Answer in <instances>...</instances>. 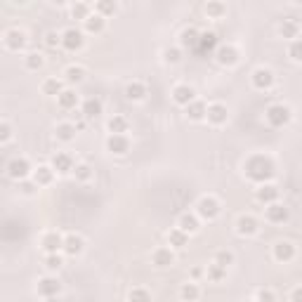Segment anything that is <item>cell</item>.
Here are the masks:
<instances>
[{
    "instance_id": "obj_23",
    "label": "cell",
    "mask_w": 302,
    "mask_h": 302,
    "mask_svg": "<svg viewBox=\"0 0 302 302\" xmlns=\"http://www.w3.org/2000/svg\"><path fill=\"white\" fill-rule=\"evenodd\" d=\"M64 250L69 255H78L83 250V239L81 236H76V234H69V236L64 239Z\"/></svg>"
},
{
    "instance_id": "obj_24",
    "label": "cell",
    "mask_w": 302,
    "mask_h": 302,
    "mask_svg": "<svg viewBox=\"0 0 302 302\" xmlns=\"http://www.w3.org/2000/svg\"><path fill=\"white\" fill-rule=\"evenodd\" d=\"M172 253L168 250V248H158L156 253H154V265L156 267H168V265H172Z\"/></svg>"
},
{
    "instance_id": "obj_47",
    "label": "cell",
    "mask_w": 302,
    "mask_h": 302,
    "mask_svg": "<svg viewBox=\"0 0 302 302\" xmlns=\"http://www.w3.org/2000/svg\"><path fill=\"white\" fill-rule=\"evenodd\" d=\"M257 302H274V293L272 290H257Z\"/></svg>"
},
{
    "instance_id": "obj_3",
    "label": "cell",
    "mask_w": 302,
    "mask_h": 302,
    "mask_svg": "<svg viewBox=\"0 0 302 302\" xmlns=\"http://www.w3.org/2000/svg\"><path fill=\"white\" fill-rule=\"evenodd\" d=\"M201 217H206V220H215L217 215H220V203L213 199V196H203L199 201V206H196Z\"/></svg>"
},
{
    "instance_id": "obj_43",
    "label": "cell",
    "mask_w": 302,
    "mask_h": 302,
    "mask_svg": "<svg viewBox=\"0 0 302 302\" xmlns=\"http://www.w3.org/2000/svg\"><path fill=\"white\" fill-rule=\"evenodd\" d=\"M26 66H28V69H41V66H43V57L41 55H38V52H31V55H28L26 57Z\"/></svg>"
},
{
    "instance_id": "obj_31",
    "label": "cell",
    "mask_w": 302,
    "mask_h": 302,
    "mask_svg": "<svg viewBox=\"0 0 302 302\" xmlns=\"http://www.w3.org/2000/svg\"><path fill=\"white\" fill-rule=\"evenodd\" d=\"M76 102H78V95H76L73 90H64L62 95H59V106L62 109H73Z\"/></svg>"
},
{
    "instance_id": "obj_22",
    "label": "cell",
    "mask_w": 302,
    "mask_h": 302,
    "mask_svg": "<svg viewBox=\"0 0 302 302\" xmlns=\"http://www.w3.org/2000/svg\"><path fill=\"white\" fill-rule=\"evenodd\" d=\"M186 116L192 118V121H201V118H206V116H208L206 104H203V102H196V99H194V102L186 106Z\"/></svg>"
},
{
    "instance_id": "obj_54",
    "label": "cell",
    "mask_w": 302,
    "mask_h": 302,
    "mask_svg": "<svg viewBox=\"0 0 302 302\" xmlns=\"http://www.w3.org/2000/svg\"><path fill=\"white\" fill-rule=\"evenodd\" d=\"M246 302H250V300H246Z\"/></svg>"
},
{
    "instance_id": "obj_37",
    "label": "cell",
    "mask_w": 302,
    "mask_h": 302,
    "mask_svg": "<svg viewBox=\"0 0 302 302\" xmlns=\"http://www.w3.org/2000/svg\"><path fill=\"white\" fill-rule=\"evenodd\" d=\"M71 14H73V19H88L90 17V7L85 5V3H78V5H73L71 7Z\"/></svg>"
},
{
    "instance_id": "obj_40",
    "label": "cell",
    "mask_w": 302,
    "mask_h": 302,
    "mask_svg": "<svg viewBox=\"0 0 302 302\" xmlns=\"http://www.w3.org/2000/svg\"><path fill=\"white\" fill-rule=\"evenodd\" d=\"M66 81L81 83L83 81V69L81 66H69V69H66Z\"/></svg>"
},
{
    "instance_id": "obj_25",
    "label": "cell",
    "mask_w": 302,
    "mask_h": 302,
    "mask_svg": "<svg viewBox=\"0 0 302 302\" xmlns=\"http://www.w3.org/2000/svg\"><path fill=\"white\" fill-rule=\"evenodd\" d=\"M281 35L283 38H297V31H300V24H297L295 19H283V24H281Z\"/></svg>"
},
{
    "instance_id": "obj_20",
    "label": "cell",
    "mask_w": 302,
    "mask_h": 302,
    "mask_svg": "<svg viewBox=\"0 0 302 302\" xmlns=\"http://www.w3.org/2000/svg\"><path fill=\"white\" fill-rule=\"evenodd\" d=\"M179 41H182V45H184V48L196 50V48H199V41H201V33L196 31V28H184Z\"/></svg>"
},
{
    "instance_id": "obj_46",
    "label": "cell",
    "mask_w": 302,
    "mask_h": 302,
    "mask_svg": "<svg viewBox=\"0 0 302 302\" xmlns=\"http://www.w3.org/2000/svg\"><path fill=\"white\" fill-rule=\"evenodd\" d=\"M165 62L168 64H177L179 62V50H175V48H168L165 50Z\"/></svg>"
},
{
    "instance_id": "obj_7",
    "label": "cell",
    "mask_w": 302,
    "mask_h": 302,
    "mask_svg": "<svg viewBox=\"0 0 302 302\" xmlns=\"http://www.w3.org/2000/svg\"><path fill=\"white\" fill-rule=\"evenodd\" d=\"M272 83H274V73H272L269 69H255L253 71V85L257 90L272 88Z\"/></svg>"
},
{
    "instance_id": "obj_34",
    "label": "cell",
    "mask_w": 302,
    "mask_h": 302,
    "mask_svg": "<svg viewBox=\"0 0 302 302\" xmlns=\"http://www.w3.org/2000/svg\"><path fill=\"white\" fill-rule=\"evenodd\" d=\"M50 182H52V168H48V165L38 168L35 170V184H50Z\"/></svg>"
},
{
    "instance_id": "obj_10",
    "label": "cell",
    "mask_w": 302,
    "mask_h": 302,
    "mask_svg": "<svg viewBox=\"0 0 302 302\" xmlns=\"http://www.w3.org/2000/svg\"><path fill=\"white\" fill-rule=\"evenodd\" d=\"M236 232H239L241 236H250V234L257 232V220L250 217V215H241L239 222H236Z\"/></svg>"
},
{
    "instance_id": "obj_35",
    "label": "cell",
    "mask_w": 302,
    "mask_h": 302,
    "mask_svg": "<svg viewBox=\"0 0 302 302\" xmlns=\"http://www.w3.org/2000/svg\"><path fill=\"white\" fill-rule=\"evenodd\" d=\"M224 276H226V269L220 267V265H210V267H208V279H210V281L220 283Z\"/></svg>"
},
{
    "instance_id": "obj_41",
    "label": "cell",
    "mask_w": 302,
    "mask_h": 302,
    "mask_svg": "<svg viewBox=\"0 0 302 302\" xmlns=\"http://www.w3.org/2000/svg\"><path fill=\"white\" fill-rule=\"evenodd\" d=\"M288 55L295 59V62H302V41H293L288 48Z\"/></svg>"
},
{
    "instance_id": "obj_15",
    "label": "cell",
    "mask_w": 302,
    "mask_h": 302,
    "mask_svg": "<svg viewBox=\"0 0 302 302\" xmlns=\"http://www.w3.org/2000/svg\"><path fill=\"white\" fill-rule=\"evenodd\" d=\"M267 220L269 222H286L288 220V208L281 206V203H272L267 208Z\"/></svg>"
},
{
    "instance_id": "obj_33",
    "label": "cell",
    "mask_w": 302,
    "mask_h": 302,
    "mask_svg": "<svg viewBox=\"0 0 302 302\" xmlns=\"http://www.w3.org/2000/svg\"><path fill=\"white\" fill-rule=\"evenodd\" d=\"M168 241H170V246H175V248H184L186 246V234L182 232V229H172L170 234H168Z\"/></svg>"
},
{
    "instance_id": "obj_42",
    "label": "cell",
    "mask_w": 302,
    "mask_h": 302,
    "mask_svg": "<svg viewBox=\"0 0 302 302\" xmlns=\"http://www.w3.org/2000/svg\"><path fill=\"white\" fill-rule=\"evenodd\" d=\"M76 179H81V182H85V179H90V175H92V170H90V165L81 163V165H76Z\"/></svg>"
},
{
    "instance_id": "obj_45",
    "label": "cell",
    "mask_w": 302,
    "mask_h": 302,
    "mask_svg": "<svg viewBox=\"0 0 302 302\" xmlns=\"http://www.w3.org/2000/svg\"><path fill=\"white\" fill-rule=\"evenodd\" d=\"M206 12L210 14V17H220V14L224 12V5H222V3H208V5H206Z\"/></svg>"
},
{
    "instance_id": "obj_21",
    "label": "cell",
    "mask_w": 302,
    "mask_h": 302,
    "mask_svg": "<svg viewBox=\"0 0 302 302\" xmlns=\"http://www.w3.org/2000/svg\"><path fill=\"white\" fill-rule=\"evenodd\" d=\"M276 196H279V189L274 184H262L257 189V201H262V203H274Z\"/></svg>"
},
{
    "instance_id": "obj_18",
    "label": "cell",
    "mask_w": 302,
    "mask_h": 302,
    "mask_svg": "<svg viewBox=\"0 0 302 302\" xmlns=\"http://www.w3.org/2000/svg\"><path fill=\"white\" fill-rule=\"evenodd\" d=\"M208 121L215 125H222L226 121V106L222 104H213V106H208Z\"/></svg>"
},
{
    "instance_id": "obj_48",
    "label": "cell",
    "mask_w": 302,
    "mask_h": 302,
    "mask_svg": "<svg viewBox=\"0 0 302 302\" xmlns=\"http://www.w3.org/2000/svg\"><path fill=\"white\" fill-rule=\"evenodd\" d=\"M48 267L50 269H59V267H62V257H59V255H50V257H48Z\"/></svg>"
},
{
    "instance_id": "obj_30",
    "label": "cell",
    "mask_w": 302,
    "mask_h": 302,
    "mask_svg": "<svg viewBox=\"0 0 302 302\" xmlns=\"http://www.w3.org/2000/svg\"><path fill=\"white\" fill-rule=\"evenodd\" d=\"M144 95H146V88L142 83H130V85L125 88V97H128V99H142Z\"/></svg>"
},
{
    "instance_id": "obj_51",
    "label": "cell",
    "mask_w": 302,
    "mask_h": 302,
    "mask_svg": "<svg viewBox=\"0 0 302 302\" xmlns=\"http://www.w3.org/2000/svg\"><path fill=\"white\" fill-rule=\"evenodd\" d=\"M35 186H38V184H31V182H21V184H19V189H21V192H24V194H33V189H35Z\"/></svg>"
},
{
    "instance_id": "obj_4",
    "label": "cell",
    "mask_w": 302,
    "mask_h": 302,
    "mask_svg": "<svg viewBox=\"0 0 302 302\" xmlns=\"http://www.w3.org/2000/svg\"><path fill=\"white\" fill-rule=\"evenodd\" d=\"M31 170V163H28L26 158H12L10 163H7V175L12 179H24Z\"/></svg>"
},
{
    "instance_id": "obj_14",
    "label": "cell",
    "mask_w": 302,
    "mask_h": 302,
    "mask_svg": "<svg viewBox=\"0 0 302 302\" xmlns=\"http://www.w3.org/2000/svg\"><path fill=\"white\" fill-rule=\"evenodd\" d=\"M217 62H220L222 66H232V64L239 62V52H236L232 45H224V48L217 50Z\"/></svg>"
},
{
    "instance_id": "obj_44",
    "label": "cell",
    "mask_w": 302,
    "mask_h": 302,
    "mask_svg": "<svg viewBox=\"0 0 302 302\" xmlns=\"http://www.w3.org/2000/svg\"><path fill=\"white\" fill-rule=\"evenodd\" d=\"M97 10L102 14H114L116 12V3H111V0H102V3H97Z\"/></svg>"
},
{
    "instance_id": "obj_29",
    "label": "cell",
    "mask_w": 302,
    "mask_h": 302,
    "mask_svg": "<svg viewBox=\"0 0 302 302\" xmlns=\"http://www.w3.org/2000/svg\"><path fill=\"white\" fill-rule=\"evenodd\" d=\"M179 229L184 234H194L199 229V220H196L194 215H182V217H179Z\"/></svg>"
},
{
    "instance_id": "obj_16",
    "label": "cell",
    "mask_w": 302,
    "mask_h": 302,
    "mask_svg": "<svg viewBox=\"0 0 302 302\" xmlns=\"http://www.w3.org/2000/svg\"><path fill=\"white\" fill-rule=\"evenodd\" d=\"M43 248H45L50 255H55L59 248H64V239H62V236H59L57 232L45 234V239H43Z\"/></svg>"
},
{
    "instance_id": "obj_11",
    "label": "cell",
    "mask_w": 302,
    "mask_h": 302,
    "mask_svg": "<svg viewBox=\"0 0 302 302\" xmlns=\"http://www.w3.org/2000/svg\"><path fill=\"white\" fill-rule=\"evenodd\" d=\"M293 255H295V248H293V243H288V241H279L274 246V257L279 262L293 260Z\"/></svg>"
},
{
    "instance_id": "obj_13",
    "label": "cell",
    "mask_w": 302,
    "mask_h": 302,
    "mask_svg": "<svg viewBox=\"0 0 302 302\" xmlns=\"http://www.w3.org/2000/svg\"><path fill=\"white\" fill-rule=\"evenodd\" d=\"M172 99H175L177 104L189 106V104L194 102V90L189 88V85H177V88L172 90Z\"/></svg>"
},
{
    "instance_id": "obj_8",
    "label": "cell",
    "mask_w": 302,
    "mask_h": 302,
    "mask_svg": "<svg viewBox=\"0 0 302 302\" xmlns=\"http://www.w3.org/2000/svg\"><path fill=\"white\" fill-rule=\"evenodd\" d=\"M215 45H217V35H215L213 31H206V33H201V41H199L196 52H199V55H210V52L215 50Z\"/></svg>"
},
{
    "instance_id": "obj_26",
    "label": "cell",
    "mask_w": 302,
    "mask_h": 302,
    "mask_svg": "<svg viewBox=\"0 0 302 302\" xmlns=\"http://www.w3.org/2000/svg\"><path fill=\"white\" fill-rule=\"evenodd\" d=\"M85 28H88L90 33H99V31H104V17L102 14H90L88 19H85Z\"/></svg>"
},
{
    "instance_id": "obj_49",
    "label": "cell",
    "mask_w": 302,
    "mask_h": 302,
    "mask_svg": "<svg viewBox=\"0 0 302 302\" xmlns=\"http://www.w3.org/2000/svg\"><path fill=\"white\" fill-rule=\"evenodd\" d=\"M50 45V48H55V45H59L62 43V35H57V33H48V41H45Z\"/></svg>"
},
{
    "instance_id": "obj_28",
    "label": "cell",
    "mask_w": 302,
    "mask_h": 302,
    "mask_svg": "<svg viewBox=\"0 0 302 302\" xmlns=\"http://www.w3.org/2000/svg\"><path fill=\"white\" fill-rule=\"evenodd\" d=\"M55 132H57V137L62 139V142H71V139L76 137V128L71 123H59Z\"/></svg>"
},
{
    "instance_id": "obj_6",
    "label": "cell",
    "mask_w": 302,
    "mask_h": 302,
    "mask_svg": "<svg viewBox=\"0 0 302 302\" xmlns=\"http://www.w3.org/2000/svg\"><path fill=\"white\" fill-rule=\"evenodd\" d=\"M106 149L111 151V154H128V149H130V142H128V137L125 135H111L109 139H106Z\"/></svg>"
},
{
    "instance_id": "obj_36",
    "label": "cell",
    "mask_w": 302,
    "mask_h": 302,
    "mask_svg": "<svg viewBox=\"0 0 302 302\" xmlns=\"http://www.w3.org/2000/svg\"><path fill=\"white\" fill-rule=\"evenodd\" d=\"M179 293H182V300H184V302H194L196 297H199V288H196L194 283H184Z\"/></svg>"
},
{
    "instance_id": "obj_2",
    "label": "cell",
    "mask_w": 302,
    "mask_h": 302,
    "mask_svg": "<svg viewBox=\"0 0 302 302\" xmlns=\"http://www.w3.org/2000/svg\"><path fill=\"white\" fill-rule=\"evenodd\" d=\"M267 121H269V125L281 128V125H286L290 121V109L283 106V104H272L267 109Z\"/></svg>"
},
{
    "instance_id": "obj_9",
    "label": "cell",
    "mask_w": 302,
    "mask_h": 302,
    "mask_svg": "<svg viewBox=\"0 0 302 302\" xmlns=\"http://www.w3.org/2000/svg\"><path fill=\"white\" fill-rule=\"evenodd\" d=\"M59 290H62V283L57 279H41V283H38V293L45 297H57Z\"/></svg>"
},
{
    "instance_id": "obj_5",
    "label": "cell",
    "mask_w": 302,
    "mask_h": 302,
    "mask_svg": "<svg viewBox=\"0 0 302 302\" xmlns=\"http://www.w3.org/2000/svg\"><path fill=\"white\" fill-rule=\"evenodd\" d=\"M62 45L66 50H71V52L81 50L83 48V33L81 31H76V28H66L62 33Z\"/></svg>"
},
{
    "instance_id": "obj_17",
    "label": "cell",
    "mask_w": 302,
    "mask_h": 302,
    "mask_svg": "<svg viewBox=\"0 0 302 302\" xmlns=\"http://www.w3.org/2000/svg\"><path fill=\"white\" fill-rule=\"evenodd\" d=\"M24 43H26V35L21 33V31H17V28H12V31H7L5 33V45L10 50H21L24 48Z\"/></svg>"
},
{
    "instance_id": "obj_53",
    "label": "cell",
    "mask_w": 302,
    "mask_h": 302,
    "mask_svg": "<svg viewBox=\"0 0 302 302\" xmlns=\"http://www.w3.org/2000/svg\"><path fill=\"white\" fill-rule=\"evenodd\" d=\"M45 302H59V297H48Z\"/></svg>"
},
{
    "instance_id": "obj_12",
    "label": "cell",
    "mask_w": 302,
    "mask_h": 302,
    "mask_svg": "<svg viewBox=\"0 0 302 302\" xmlns=\"http://www.w3.org/2000/svg\"><path fill=\"white\" fill-rule=\"evenodd\" d=\"M52 170L71 172L73 170V158H71L69 154H55V158H52Z\"/></svg>"
},
{
    "instance_id": "obj_38",
    "label": "cell",
    "mask_w": 302,
    "mask_h": 302,
    "mask_svg": "<svg viewBox=\"0 0 302 302\" xmlns=\"http://www.w3.org/2000/svg\"><path fill=\"white\" fill-rule=\"evenodd\" d=\"M234 262V255L232 253H226V250H220V253L215 255V265H220V267H229V265H232Z\"/></svg>"
},
{
    "instance_id": "obj_50",
    "label": "cell",
    "mask_w": 302,
    "mask_h": 302,
    "mask_svg": "<svg viewBox=\"0 0 302 302\" xmlns=\"http://www.w3.org/2000/svg\"><path fill=\"white\" fill-rule=\"evenodd\" d=\"M0 139H3V142H7V139H10V125H7V123L0 125Z\"/></svg>"
},
{
    "instance_id": "obj_27",
    "label": "cell",
    "mask_w": 302,
    "mask_h": 302,
    "mask_svg": "<svg viewBox=\"0 0 302 302\" xmlns=\"http://www.w3.org/2000/svg\"><path fill=\"white\" fill-rule=\"evenodd\" d=\"M109 130H111V135H123V132H128V118L114 116L109 121Z\"/></svg>"
},
{
    "instance_id": "obj_19",
    "label": "cell",
    "mask_w": 302,
    "mask_h": 302,
    "mask_svg": "<svg viewBox=\"0 0 302 302\" xmlns=\"http://www.w3.org/2000/svg\"><path fill=\"white\" fill-rule=\"evenodd\" d=\"M99 114H102V102H99L97 97L85 99V104H83V116L85 118H97Z\"/></svg>"
},
{
    "instance_id": "obj_32",
    "label": "cell",
    "mask_w": 302,
    "mask_h": 302,
    "mask_svg": "<svg viewBox=\"0 0 302 302\" xmlns=\"http://www.w3.org/2000/svg\"><path fill=\"white\" fill-rule=\"evenodd\" d=\"M43 92L45 95H62L64 90H62V81H57V78H48V81L43 83Z\"/></svg>"
},
{
    "instance_id": "obj_1",
    "label": "cell",
    "mask_w": 302,
    "mask_h": 302,
    "mask_svg": "<svg viewBox=\"0 0 302 302\" xmlns=\"http://www.w3.org/2000/svg\"><path fill=\"white\" fill-rule=\"evenodd\" d=\"M274 163L269 161L267 156H253L246 161V177L253 179V182H260L265 184L267 179L274 177Z\"/></svg>"
},
{
    "instance_id": "obj_52",
    "label": "cell",
    "mask_w": 302,
    "mask_h": 302,
    "mask_svg": "<svg viewBox=\"0 0 302 302\" xmlns=\"http://www.w3.org/2000/svg\"><path fill=\"white\" fill-rule=\"evenodd\" d=\"M290 300H293V302H302V286H300V288L293 290V295H290Z\"/></svg>"
},
{
    "instance_id": "obj_39",
    "label": "cell",
    "mask_w": 302,
    "mask_h": 302,
    "mask_svg": "<svg viewBox=\"0 0 302 302\" xmlns=\"http://www.w3.org/2000/svg\"><path fill=\"white\" fill-rule=\"evenodd\" d=\"M130 302H151V295L144 288H135L130 290Z\"/></svg>"
}]
</instances>
